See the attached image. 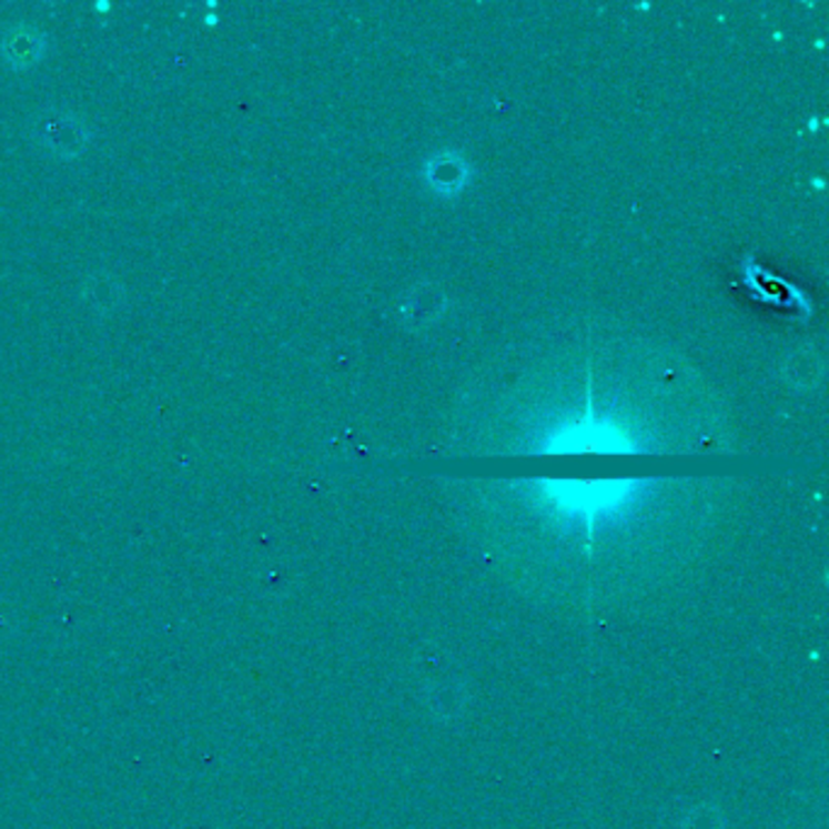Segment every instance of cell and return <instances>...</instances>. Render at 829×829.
I'll return each mask as SVG.
<instances>
[{
  "label": "cell",
  "mask_w": 829,
  "mask_h": 829,
  "mask_svg": "<svg viewBox=\"0 0 829 829\" xmlns=\"http://www.w3.org/2000/svg\"><path fill=\"white\" fill-rule=\"evenodd\" d=\"M32 137L49 154L59 159H75L91 142L85 122L63 108H47L32 120Z\"/></svg>",
  "instance_id": "6da1fadb"
},
{
  "label": "cell",
  "mask_w": 829,
  "mask_h": 829,
  "mask_svg": "<svg viewBox=\"0 0 829 829\" xmlns=\"http://www.w3.org/2000/svg\"><path fill=\"white\" fill-rule=\"evenodd\" d=\"M6 54V61L16 69H28L37 63L44 54V40L30 24H16L3 34V44H0Z\"/></svg>",
  "instance_id": "7a4b0ae2"
}]
</instances>
